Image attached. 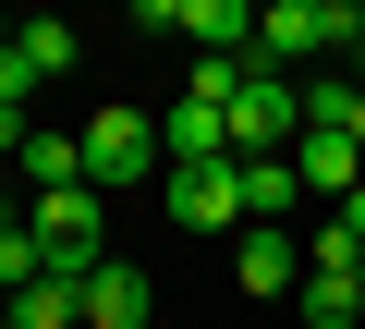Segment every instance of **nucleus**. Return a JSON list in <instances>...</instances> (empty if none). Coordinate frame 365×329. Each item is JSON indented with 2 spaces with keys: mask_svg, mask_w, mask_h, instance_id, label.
Instances as JSON below:
<instances>
[{
  "mask_svg": "<svg viewBox=\"0 0 365 329\" xmlns=\"http://www.w3.org/2000/svg\"><path fill=\"white\" fill-rule=\"evenodd\" d=\"M146 171H170L158 122H146V110H98V122H86V183H98V196H134Z\"/></svg>",
  "mask_w": 365,
  "mask_h": 329,
  "instance_id": "nucleus-4",
  "label": "nucleus"
},
{
  "mask_svg": "<svg viewBox=\"0 0 365 329\" xmlns=\"http://www.w3.org/2000/svg\"><path fill=\"white\" fill-rule=\"evenodd\" d=\"M292 146H304V86L244 61L232 74V158H292Z\"/></svg>",
  "mask_w": 365,
  "mask_h": 329,
  "instance_id": "nucleus-1",
  "label": "nucleus"
},
{
  "mask_svg": "<svg viewBox=\"0 0 365 329\" xmlns=\"http://www.w3.org/2000/svg\"><path fill=\"white\" fill-rule=\"evenodd\" d=\"M304 122H329V134L365 146V74H317V86H304Z\"/></svg>",
  "mask_w": 365,
  "mask_h": 329,
  "instance_id": "nucleus-14",
  "label": "nucleus"
},
{
  "mask_svg": "<svg viewBox=\"0 0 365 329\" xmlns=\"http://www.w3.org/2000/svg\"><path fill=\"white\" fill-rule=\"evenodd\" d=\"M13 49H25V61H37V86H49V74H73V61H86V37H73V25H61V13H37V25H13Z\"/></svg>",
  "mask_w": 365,
  "mask_h": 329,
  "instance_id": "nucleus-15",
  "label": "nucleus"
},
{
  "mask_svg": "<svg viewBox=\"0 0 365 329\" xmlns=\"http://www.w3.org/2000/svg\"><path fill=\"white\" fill-rule=\"evenodd\" d=\"M25 110H37V61H25V49H0V122H25Z\"/></svg>",
  "mask_w": 365,
  "mask_h": 329,
  "instance_id": "nucleus-16",
  "label": "nucleus"
},
{
  "mask_svg": "<svg viewBox=\"0 0 365 329\" xmlns=\"http://www.w3.org/2000/svg\"><path fill=\"white\" fill-rule=\"evenodd\" d=\"M158 146H170V171H207V158H232V110L182 86V98L158 110Z\"/></svg>",
  "mask_w": 365,
  "mask_h": 329,
  "instance_id": "nucleus-7",
  "label": "nucleus"
},
{
  "mask_svg": "<svg viewBox=\"0 0 365 329\" xmlns=\"http://www.w3.org/2000/svg\"><path fill=\"white\" fill-rule=\"evenodd\" d=\"M86 329H146V268H86Z\"/></svg>",
  "mask_w": 365,
  "mask_h": 329,
  "instance_id": "nucleus-10",
  "label": "nucleus"
},
{
  "mask_svg": "<svg viewBox=\"0 0 365 329\" xmlns=\"http://www.w3.org/2000/svg\"><path fill=\"white\" fill-rule=\"evenodd\" d=\"M0 232H25V220H13V183H0Z\"/></svg>",
  "mask_w": 365,
  "mask_h": 329,
  "instance_id": "nucleus-17",
  "label": "nucleus"
},
{
  "mask_svg": "<svg viewBox=\"0 0 365 329\" xmlns=\"http://www.w3.org/2000/svg\"><path fill=\"white\" fill-rule=\"evenodd\" d=\"M304 208V171H292V158H244V232H280Z\"/></svg>",
  "mask_w": 365,
  "mask_h": 329,
  "instance_id": "nucleus-9",
  "label": "nucleus"
},
{
  "mask_svg": "<svg viewBox=\"0 0 365 329\" xmlns=\"http://www.w3.org/2000/svg\"><path fill=\"white\" fill-rule=\"evenodd\" d=\"M25 232H37V256H49L61 280L110 268V196H98V183H73V196H37V208H25Z\"/></svg>",
  "mask_w": 365,
  "mask_h": 329,
  "instance_id": "nucleus-2",
  "label": "nucleus"
},
{
  "mask_svg": "<svg viewBox=\"0 0 365 329\" xmlns=\"http://www.w3.org/2000/svg\"><path fill=\"white\" fill-rule=\"evenodd\" d=\"M353 293H365V268H353Z\"/></svg>",
  "mask_w": 365,
  "mask_h": 329,
  "instance_id": "nucleus-19",
  "label": "nucleus"
},
{
  "mask_svg": "<svg viewBox=\"0 0 365 329\" xmlns=\"http://www.w3.org/2000/svg\"><path fill=\"white\" fill-rule=\"evenodd\" d=\"M232 268H244V305H292L304 293V232H232Z\"/></svg>",
  "mask_w": 365,
  "mask_h": 329,
  "instance_id": "nucleus-6",
  "label": "nucleus"
},
{
  "mask_svg": "<svg viewBox=\"0 0 365 329\" xmlns=\"http://www.w3.org/2000/svg\"><path fill=\"white\" fill-rule=\"evenodd\" d=\"M292 317H304V329H353V317H365V293H353V268H304V293H292Z\"/></svg>",
  "mask_w": 365,
  "mask_h": 329,
  "instance_id": "nucleus-13",
  "label": "nucleus"
},
{
  "mask_svg": "<svg viewBox=\"0 0 365 329\" xmlns=\"http://www.w3.org/2000/svg\"><path fill=\"white\" fill-rule=\"evenodd\" d=\"M329 49H353V0H268L256 13V61L268 74H304Z\"/></svg>",
  "mask_w": 365,
  "mask_h": 329,
  "instance_id": "nucleus-3",
  "label": "nucleus"
},
{
  "mask_svg": "<svg viewBox=\"0 0 365 329\" xmlns=\"http://www.w3.org/2000/svg\"><path fill=\"white\" fill-rule=\"evenodd\" d=\"M353 49H365V0H353Z\"/></svg>",
  "mask_w": 365,
  "mask_h": 329,
  "instance_id": "nucleus-18",
  "label": "nucleus"
},
{
  "mask_svg": "<svg viewBox=\"0 0 365 329\" xmlns=\"http://www.w3.org/2000/svg\"><path fill=\"white\" fill-rule=\"evenodd\" d=\"M13 171H25L37 196H73V183H86V134H25V158H13Z\"/></svg>",
  "mask_w": 365,
  "mask_h": 329,
  "instance_id": "nucleus-11",
  "label": "nucleus"
},
{
  "mask_svg": "<svg viewBox=\"0 0 365 329\" xmlns=\"http://www.w3.org/2000/svg\"><path fill=\"white\" fill-rule=\"evenodd\" d=\"M0 317H13V329H86V280H37V293H13V305H0Z\"/></svg>",
  "mask_w": 365,
  "mask_h": 329,
  "instance_id": "nucleus-12",
  "label": "nucleus"
},
{
  "mask_svg": "<svg viewBox=\"0 0 365 329\" xmlns=\"http://www.w3.org/2000/svg\"><path fill=\"white\" fill-rule=\"evenodd\" d=\"M292 171H304V196H365V146L353 134H329V122H304V146H292Z\"/></svg>",
  "mask_w": 365,
  "mask_h": 329,
  "instance_id": "nucleus-8",
  "label": "nucleus"
},
{
  "mask_svg": "<svg viewBox=\"0 0 365 329\" xmlns=\"http://www.w3.org/2000/svg\"><path fill=\"white\" fill-rule=\"evenodd\" d=\"M182 232H244V158H207V171H158Z\"/></svg>",
  "mask_w": 365,
  "mask_h": 329,
  "instance_id": "nucleus-5",
  "label": "nucleus"
}]
</instances>
